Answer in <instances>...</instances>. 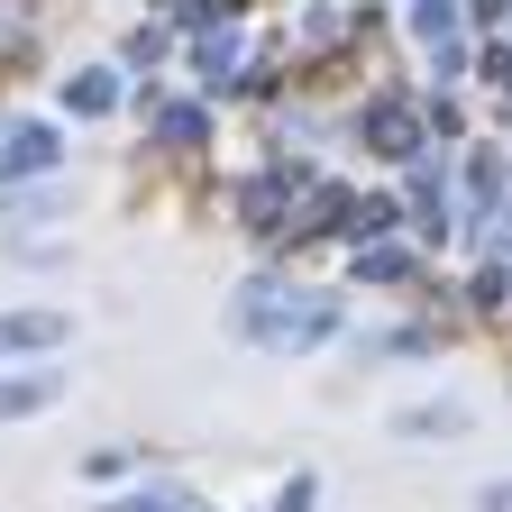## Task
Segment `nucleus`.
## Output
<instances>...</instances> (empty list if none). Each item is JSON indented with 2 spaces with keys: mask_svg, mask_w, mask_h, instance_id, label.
<instances>
[{
  "mask_svg": "<svg viewBox=\"0 0 512 512\" xmlns=\"http://www.w3.org/2000/svg\"><path fill=\"white\" fill-rule=\"evenodd\" d=\"M28 339H55V320H0V348H28Z\"/></svg>",
  "mask_w": 512,
  "mask_h": 512,
  "instance_id": "2",
  "label": "nucleus"
},
{
  "mask_svg": "<svg viewBox=\"0 0 512 512\" xmlns=\"http://www.w3.org/2000/svg\"><path fill=\"white\" fill-rule=\"evenodd\" d=\"M46 394H55V384H46V375H37V384H0V412H37Z\"/></svg>",
  "mask_w": 512,
  "mask_h": 512,
  "instance_id": "1",
  "label": "nucleus"
}]
</instances>
